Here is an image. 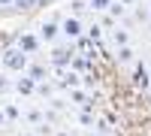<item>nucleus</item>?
Returning <instances> with one entry per match:
<instances>
[{"label":"nucleus","instance_id":"1","mask_svg":"<svg viewBox=\"0 0 151 136\" xmlns=\"http://www.w3.org/2000/svg\"><path fill=\"white\" fill-rule=\"evenodd\" d=\"M3 67L12 73H24L27 70V55L21 48H9V52H3Z\"/></svg>","mask_w":151,"mask_h":136},{"label":"nucleus","instance_id":"2","mask_svg":"<svg viewBox=\"0 0 151 136\" xmlns=\"http://www.w3.org/2000/svg\"><path fill=\"white\" fill-rule=\"evenodd\" d=\"M60 33H64V36H70V40H79V36H82V21L79 18H64V21H60Z\"/></svg>","mask_w":151,"mask_h":136},{"label":"nucleus","instance_id":"3","mask_svg":"<svg viewBox=\"0 0 151 136\" xmlns=\"http://www.w3.org/2000/svg\"><path fill=\"white\" fill-rule=\"evenodd\" d=\"M18 48H21L24 55H36V52H40V40L30 36V33H21L18 36Z\"/></svg>","mask_w":151,"mask_h":136},{"label":"nucleus","instance_id":"4","mask_svg":"<svg viewBox=\"0 0 151 136\" xmlns=\"http://www.w3.org/2000/svg\"><path fill=\"white\" fill-rule=\"evenodd\" d=\"M58 33H60V24H55V21H42V27H40V40H42V42H55Z\"/></svg>","mask_w":151,"mask_h":136},{"label":"nucleus","instance_id":"5","mask_svg":"<svg viewBox=\"0 0 151 136\" xmlns=\"http://www.w3.org/2000/svg\"><path fill=\"white\" fill-rule=\"evenodd\" d=\"M73 58H76V52H73V48H55L52 64H58V67H73Z\"/></svg>","mask_w":151,"mask_h":136},{"label":"nucleus","instance_id":"6","mask_svg":"<svg viewBox=\"0 0 151 136\" xmlns=\"http://www.w3.org/2000/svg\"><path fill=\"white\" fill-rule=\"evenodd\" d=\"M148 85H151L148 70H145V67H139V70H136V88H148Z\"/></svg>","mask_w":151,"mask_h":136},{"label":"nucleus","instance_id":"7","mask_svg":"<svg viewBox=\"0 0 151 136\" xmlns=\"http://www.w3.org/2000/svg\"><path fill=\"white\" fill-rule=\"evenodd\" d=\"M33 85H36L33 79H18V82H15V91H18V94H30Z\"/></svg>","mask_w":151,"mask_h":136},{"label":"nucleus","instance_id":"8","mask_svg":"<svg viewBox=\"0 0 151 136\" xmlns=\"http://www.w3.org/2000/svg\"><path fill=\"white\" fill-rule=\"evenodd\" d=\"M115 0H88V9H94V12H103V9H109Z\"/></svg>","mask_w":151,"mask_h":136},{"label":"nucleus","instance_id":"9","mask_svg":"<svg viewBox=\"0 0 151 136\" xmlns=\"http://www.w3.org/2000/svg\"><path fill=\"white\" fill-rule=\"evenodd\" d=\"M127 40H130V36H127V30H112V42H115V45H127Z\"/></svg>","mask_w":151,"mask_h":136},{"label":"nucleus","instance_id":"10","mask_svg":"<svg viewBox=\"0 0 151 136\" xmlns=\"http://www.w3.org/2000/svg\"><path fill=\"white\" fill-rule=\"evenodd\" d=\"M109 12H112V18H124V12H127V6H124V3H118V0H115V3L109 6Z\"/></svg>","mask_w":151,"mask_h":136},{"label":"nucleus","instance_id":"11","mask_svg":"<svg viewBox=\"0 0 151 136\" xmlns=\"http://www.w3.org/2000/svg\"><path fill=\"white\" fill-rule=\"evenodd\" d=\"M118 60H121V64H127V60H133V48H130V45L118 48Z\"/></svg>","mask_w":151,"mask_h":136},{"label":"nucleus","instance_id":"12","mask_svg":"<svg viewBox=\"0 0 151 136\" xmlns=\"http://www.w3.org/2000/svg\"><path fill=\"white\" fill-rule=\"evenodd\" d=\"M33 6H40L36 0H15V9H21V12H30Z\"/></svg>","mask_w":151,"mask_h":136},{"label":"nucleus","instance_id":"13","mask_svg":"<svg viewBox=\"0 0 151 136\" xmlns=\"http://www.w3.org/2000/svg\"><path fill=\"white\" fill-rule=\"evenodd\" d=\"M76 82H79V76H76V73H64V76H60V85H64V88H73Z\"/></svg>","mask_w":151,"mask_h":136},{"label":"nucleus","instance_id":"14","mask_svg":"<svg viewBox=\"0 0 151 136\" xmlns=\"http://www.w3.org/2000/svg\"><path fill=\"white\" fill-rule=\"evenodd\" d=\"M42 76H45V70H42V67H27V79H33V82H40Z\"/></svg>","mask_w":151,"mask_h":136},{"label":"nucleus","instance_id":"15","mask_svg":"<svg viewBox=\"0 0 151 136\" xmlns=\"http://www.w3.org/2000/svg\"><path fill=\"white\" fill-rule=\"evenodd\" d=\"M3 112H6V118H9V121H18V118H21L18 106H12V103H6V109H3Z\"/></svg>","mask_w":151,"mask_h":136},{"label":"nucleus","instance_id":"16","mask_svg":"<svg viewBox=\"0 0 151 136\" xmlns=\"http://www.w3.org/2000/svg\"><path fill=\"white\" fill-rule=\"evenodd\" d=\"M73 67H76V70H88V67H91V60H88V58H73Z\"/></svg>","mask_w":151,"mask_h":136},{"label":"nucleus","instance_id":"17","mask_svg":"<svg viewBox=\"0 0 151 136\" xmlns=\"http://www.w3.org/2000/svg\"><path fill=\"white\" fill-rule=\"evenodd\" d=\"M6 121H9V118H6V112L0 109V127H6Z\"/></svg>","mask_w":151,"mask_h":136},{"label":"nucleus","instance_id":"18","mask_svg":"<svg viewBox=\"0 0 151 136\" xmlns=\"http://www.w3.org/2000/svg\"><path fill=\"white\" fill-rule=\"evenodd\" d=\"M118 3H124V6H133V3H136V0H118Z\"/></svg>","mask_w":151,"mask_h":136},{"label":"nucleus","instance_id":"19","mask_svg":"<svg viewBox=\"0 0 151 136\" xmlns=\"http://www.w3.org/2000/svg\"><path fill=\"white\" fill-rule=\"evenodd\" d=\"M36 3H40V6H45V3H52V0H36Z\"/></svg>","mask_w":151,"mask_h":136},{"label":"nucleus","instance_id":"20","mask_svg":"<svg viewBox=\"0 0 151 136\" xmlns=\"http://www.w3.org/2000/svg\"><path fill=\"white\" fill-rule=\"evenodd\" d=\"M3 88H6V79H0V91H3Z\"/></svg>","mask_w":151,"mask_h":136},{"label":"nucleus","instance_id":"21","mask_svg":"<svg viewBox=\"0 0 151 136\" xmlns=\"http://www.w3.org/2000/svg\"><path fill=\"white\" fill-rule=\"evenodd\" d=\"M0 3H12V6H15V0H0Z\"/></svg>","mask_w":151,"mask_h":136},{"label":"nucleus","instance_id":"22","mask_svg":"<svg viewBox=\"0 0 151 136\" xmlns=\"http://www.w3.org/2000/svg\"><path fill=\"white\" fill-rule=\"evenodd\" d=\"M18 136H33V133H18Z\"/></svg>","mask_w":151,"mask_h":136},{"label":"nucleus","instance_id":"23","mask_svg":"<svg viewBox=\"0 0 151 136\" xmlns=\"http://www.w3.org/2000/svg\"><path fill=\"white\" fill-rule=\"evenodd\" d=\"M58 136H70V133H58Z\"/></svg>","mask_w":151,"mask_h":136},{"label":"nucleus","instance_id":"24","mask_svg":"<svg viewBox=\"0 0 151 136\" xmlns=\"http://www.w3.org/2000/svg\"><path fill=\"white\" fill-rule=\"evenodd\" d=\"M148 30H151V21H148Z\"/></svg>","mask_w":151,"mask_h":136}]
</instances>
